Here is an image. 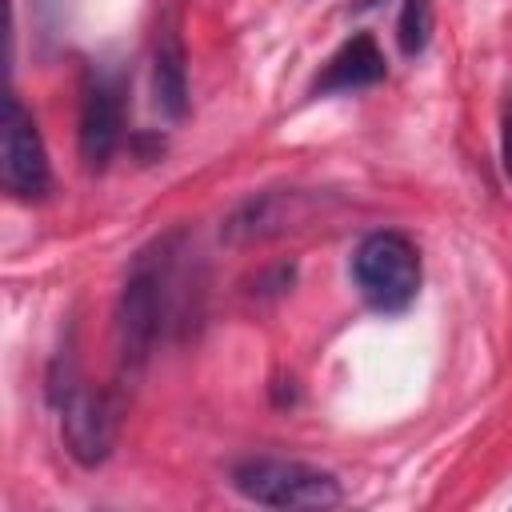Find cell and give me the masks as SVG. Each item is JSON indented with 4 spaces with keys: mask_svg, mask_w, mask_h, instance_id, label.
<instances>
[{
    "mask_svg": "<svg viewBox=\"0 0 512 512\" xmlns=\"http://www.w3.org/2000/svg\"><path fill=\"white\" fill-rule=\"evenodd\" d=\"M180 240L184 232H168L152 248L132 260V272L120 288L116 304V348H120V376L136 380L148 364L156 340L168 332L176 316V284H180Z\"/></svg>",
    "mask_w": 512,
    "mask_h": 512,
    "instance_id": "6da1fadb",
    "label": "cell"
},
{
    "mask_svg": "<svg viewBox=\"0 0 512 512\" xmlns=\"http://www.w3.org/2000/svg\"><path fill=\"white\" fill-rule=\"evenodd\" d=\"M228 484L264 508H332L344 500L340 480L328 468L284 456H244L232 464Z\"/></svg>",
    "mask_w": 512,
    "mask_h": 512,
    "instance_id": "7a4b0ae2",
    "label": "cell"
},
{
    "mask_svg": "<svg viewBox=\"0 0 512 512\" xmlns=\"http://www.w3.org/2000/svg\"><path fill=\"white\" fill-rule=\"evenodd\" d=\"M352 280L368 308L396 316L420 292V252L404 232H368L352 252Z\"/></svg>",
    "mask_w": 512,
    "mask_h": 512,
    "instance_id": "3957f363",
    "label": "cell"
},
{
    "mask_svg": "<svg viewBox=\"0 0 512 512\" xmlns=\"http://www.w3.org/2000/svg\"><path fill=\"white\" fill-rule=\"evenodd\" d=\"M48 396L60 412V428H64V444L80 464H100L112 448L116 436V404L104 392H92L88 384H80L76 368L68 360H56L52 380H48Z\"/></svg>",
    "mask_w": 512,
    "mask_h": 512,
    "instance_id": "277c9868",
    "label": "cell"
},
{
    "mask_svg": "<svg viewBox=\"0 0 512 512\" xmlns=\"http://www.w3.org/2000/svg\"><path fill=\"white\" fill-rule=\"evenodd\" d=\"M0 180L16 200H40L52 188V168L44 140L36 132L32 112L8 96L4 100V148H0Z\"/></svg>",
    "mask_w": 512,
    "mask_h": 512,
    "instance_id": "5b68a950",
    "label": "cell"
},
{
    "mask_svg": "<svg viewBox=\"0 0 512 512\" xmlns=\"http://www.w3.org/2000/svg\"><path fill=\"white\" fill-rule=\"evenodd\" d=\"M124 136V80L116 72H92L80 100V160L100 172Z\"/></svg>",
    "mask_w": 512,
    "mask_h": 512,
    "instance_id": "8992f818",
    "label": "cell"
},
{
    "mask_svg": "<svg viewBox=\"0 0 512 512\" xmlns=\"http://www.w3.org/2000/svg\"><path fill=\"white\" fill-rule=\"evenodd\" d=\"M388 76V64H384V52L380 44L372 40V32H356L348 36L332 56L328 64L316 72L312 80V96H332V92H356V88H372Z\"/></svg>",
    "mask_w": 512,
    "mask_h": 512,
    "instance_id": "52a82bcc",
    "label": "cell"
},
{
    "mask_svg": "<svg viewBox=\"0 0 512 512\" xmlns=\"http://www.w3.org/2000/svg\"><path fill=\"white\" fill-rule=\"evenodd\" d=\"M152 92H156V108L172 120H180L188 112V64H184V44L180 32L168 24L156 36L152 48Z\"/></svg>",
    "mask_w": 512,
    "mask_h": 512,
    "instance_id": "ba28073f",
    "label": "cell"
},
{
    "mask_svg": "<svg viewBox=\"0 0 512 512\" xmlns=\"http://www.w3.org/2000/svg\"><path fill=\"white\" fill-rule=\"evenodd\" d=\"M432 28H436L432 0H404L400 20H396L400 52H404V56H420V52L428 48V40H432Z\"/></svg>",
    "mask_w": 512,
    "mask_h": 512,
    "instance_id": "9c48e42d",
    "label": "cell"
},
{
    "mask_svg": "<svg viewBox=\"0 0 512 512\" xmlns=\"http://www.w3.org/2000/svg\"><path fill=\"white\" fill-rule=\"evenodd\" d=\"M504 168L512 176V108H508V120H504Z\"/></svg>",
    "mask_w": 512,
    "mask_h": 512,
    "instance_id": "30bf717a",
    "label": "cell"
},
{
    "mask_svg": "<svg viewBox=\"0 0 512 512\" xmlns=\"http://www.w3.org/2000/svg\"><path fill=\"white\" fill-rule=\"evenodd\" d=\"M376 4H380V0H352L356 12H368V8H376Z\"/></svg>",
    "mask_w": 512,
    "mask_h": 512,
    "instance_id": "8fae6325",
    "label": "cell"
}]
</instances>
